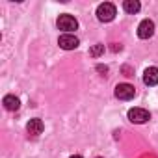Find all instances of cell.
<instances>
[{
  "mask_svg": "<svg viewBox=\"0 0 158 158\" xmlns=\"http://www.w3.org/2000/svg\"><path fill=\"white\" fill-rule=\"evenodd\" d=\"M115 15H117L115 6L110 4V2H104V4H101V6L97 8V19H99L101 23H110V21H114Z\"/></svg>",
  "mask_w": 158,
  "mask_h": 158,
  "instance_id": "1",
  "label": "cell"
},
{
  "mask_svg": "<svg viewBox=\"0 0 158 158\" xmlns=\"http://www.w3.org/2000/svg\"><path fill=\"white\" fill-rule=\"evenodd\" d=\"M56 24H58V28H60V30H63V32H67V34L78 28V21H76L73 15H67V13L60 15V17H58V21H56Z\"/></svg>",
  "mask_w": 158,
  "mask_h": 158,
  "instance_id": "2",
  "label": "cell"
},
{
  "mask_svg": "<svg viewBox=\"0 0 158 158\" xmlns=\"http://www.w3.org/2000/svg\"><path fill=\"white\" fill-rule=\"evenodd\" d=\"M154 34V23L151 19H143L138 26V37L139 39H149Z\"/></svg>",
  "mask_w": 158,
  "mask_h": 158,
  "instance_id": "3",
  "label": "cell"
},
{
  "mask_svg": "<svg viewBox=\"0 0 158 158\" xmlns=\"http://www.w3.org/2000/svg\"><path fill=\"white\" fill-rule=\"evenodd\" d=\"M134 95H136V89L130 84H119L115 88V97L121 101H130V99H134Z\"/></svg>",
  "mask_w": 158,
  "mask_h": 158,
  "instance_id": "4",
  "label": "cell"
},
{
  "mask_svg": "<svg viewBox=\"0 0 158 158\" xmlns=\"http://www.w3.org/2000/svg\"><path fill=\"white\" fill-rule=\"evenodd\" d=\"M128 119H130L132 123L141 125V123H147V121L151 119V115H149V112L143 110V108H132V110H128Z\"/></svg>",
  "mask_w": 158,
  "mask_h": 158,
  "instance_id": "5",
  "label": "cell"
},
{
  "mask_svg": "<svg viewBox=\"0 0 158 158\" xmlns=\"http://www.w3.org/2000/svg\"><path fill=\"white\" fill-rule=\"evenodd\" d=\"M78 37H74V35H71V34H63V35H60V39H58V45L63 48V50H73V48H76L78 47Z\"/></svg>",
  "mask_w": 158,
  "mask_h": 158,
  "instance_id": "6",
  "label": "cell"
},
{
  "mask_svg": "<svg viewBox=\"0 0 158 158\" xmlns=\"http://www.w3.org/2000/svg\"><path fill=\"white\" fill-rule=\"evenodd\" d=\"M143 82L147 86H156L158 84V67H147L143 73Z\"/></svg>",
  "mask_w": 158,
  "mask_h": 158,
  "instance_id": "7",
  "label": "cell"
},
{
  "mask_svg": "<svg viewBox=\"0 0 158 158\" xmlns=\"http://www.w3.org/2000/svg\"><path fill=\"white\" fill-rule=\"evenodd\" d=\"M43 128H45V125H43V121H41V119H30V123L26 125V130H28V134H32V136L41 134V132H43Z\"/></svg>",
  "mask_w": 158,
  "mask_h": 158,
  "instance_id": "8",
  "label": "cell"
},
{
  "mask_svg": "<svg viewBox=\"0 0 158 158\" xmlns=\"http://www.w3.org/2000/svg\"><path fill=\"white\" fill-rule=\"evenodd\" d=\"M2 102H4V108H6V110H10V112H15V110H19V108H21V101H19L15 95H6Z\"/></svg>",
  "mask_w": 158,
  "mask_h": 158,
  "instance_id": "9",
  "label": "cell"
},
{
  "mask_svg": "<svg viewBox=\"0 0 158 158\" xmlns=\"http://www.w3.org/2000/svg\"><path fill=\"white\" fill-rule=\"evenodd\" d=\"M139 8H141V4L138 2V0H125L123 2V10L127 11V13H138L139 11Z\"/></svg>",
  "mask_w": 158,
  "mask_h": 158,
  "instance_id": "10",
  "label": "cell"
},
{
  "mask_svg": "<svg viewBox=\"0 0 158 158\" xmlns=\"http://www.w3.org/2000/svg\"><path fill=\"white\" fill-rule=\"evenodd\" d=\"M101 54H104V45H95V47H91V48H89V56L99 58Z\"/></svg>",
  "mask_w": 158,
  "mask_h": 158,
  "instance_id": "11",
  "label": "cell"
},
{
  "mask_svg": "<svg viewBox=\"0 0 158 158\" xmlns=\"http://www.w3.org/2000/svg\"><path fill=\"white\" fill-rule=\"evenodd\" d=\"M97 71H99V73H102V74L106 76V73H108V67H106V65H97Z\"/></svg>",
  "mask_w": 158,
  "mask_h": 158,
  "instance_id": "12",
  "label": "cell"
},
{
  "mask_svg": "<svg viewBox=\"0 0 158 158\" xmlns=\"http://www.w3.org/2000/svg\"><path fill=\"white\" fill-rule=\"evenodd\" d=\"M112 50H114V52H117V50H121V45H117V43H114V47H112Z\"/></svg>",
  "mask_w": 158,
  "mask_h": 158,
  "instance_id": "13",
  "label": "cell"
},
{
  "mask_svg": "<svg viewBox=\"0 0 158 158\" xmlns=\"http://www.w3.org/2000/svg\"><path fill=\"white\" fill-rule=\"evenodd\" d=\"M71 158H82V156H80V154H74V156H71Z\"/></svg>",
  "mask_w": 158,
  "mask_h": 158,
  "instance_id": "14",
  "label": "cell"
},
{
  "mask_svg": "<svg viewBox=\"0 0 158 158\" xmlns=\"http://www.w3.org/2000/svg\"><path fill=\"white\" fill-rule=\"evenodd\" d=\"M99 158H101V156H99Z\"/></svg>",
  "mask_w": 158,
  "mask_h": 158,
  "instance_id": "15",
  "label": "cell"
}]
</instances>
